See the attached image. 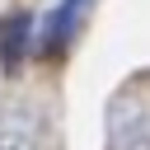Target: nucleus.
<instances>
[{
  "label": "nucleus",
  "mask_w": 150,
  "mask_h": 150,
  "mask_svg": "<svg viewBox=\"0 0 150 150\" xmlns=\"http://www.w3.org/2000/svg\"><path fill=\"white\" fill-rule=\"evenodd\" d=\"M84 9H89V0H66V5L52 14V23H47V52H61V47L70 42V33H75V23H80Z\"/></svg>",
  "instance_id": "obj_1"
},
{
  "label": "nucleus",
  "mask_w": 150,
  "mask_h": 150,
  "mask_svg": "<svg viewBox=\"0 0 150 150\" xmlns=\"http://www.w3.org/2000/svg\"><path fill=\"white\" fill-rule=\"evenodd\" d=\"M0 150H28L23 141H0Z\"/></svg>",
  "instance_id": "obj_2"
}]
</instances>
